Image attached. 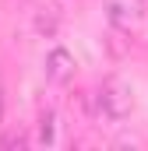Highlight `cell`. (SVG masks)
I'll return each instance as SVG.
<instances>
[{
	"mask_svg": "<svg viewBox=\"0 0 148 151\" xmlns=\"http://www.w3.org/2000/svg\"><path fill=\"white\" fill-rule=\"evenodd\" d=\"M95 106H99V113L106 119H127L134 113V88H131V81H123L120 74H110L99 84Z\"/></svg>",
	"mask_w": 148,
	"mask_h": 151,
	"instance_id": "1",
	"label": "cell"
},
{
	"mask_svg": "<svg viewBox=\"0 0 148 151\" xmlns=\"http://www.w3.org/2000/svg\"><path fill=\"white\" fill-rule=\"evenodd\" d=\"M141 0H106V18L116 28H134L141 21Z\"/></svg>",
	"mask_w": 148,
	"mask_h": 151,
	"instance_id": "2",
	"label": "cell"
},
{
	"mask_svg": "<svg viewBox=\"0 0 148 151\" xmlns=\"http://www.w3.org/2000/svg\"><path fill=\"white\" fill-rule=\"evenodd\" d=\"M46 77H49L53 84H64V81L74 77V56L64 49V46L49 49V56H46Z\"/></svg>",
	"mask_w": 148,
	"mask_h": 151,
	"instance_id": "3",
	"label": "cell"
},
{
	"mask_svg": "<svg viewBox=\"0 0 148 151\" xmlns=\"http://www.w3.org/2000/svg\"><path fill=\"white\" fill-rule=\"evenodd\" d=\"M39 141L42 144H53L57 141V113H49V109L39 116Z\"/></svg>",
	"mask_w": 148,
	"mask_h": 151,
	"instance_id": "4",
	"label": "cell"
},
{
	"mask_svg": "<svg viewBox=\"0 0 148 151\" xmlns=\"http://www.w3.org/2000/svg\"><path fill=\"white\" fill-rule=\"evenodd\" d=\"M4 102L7 99H4V77H0V119H4Z\"/></svg>",
	"mask_w": 148,
	"mask_h": 151,
	"instance_id": "5",
	"label": "cell"
}]
</instances>
